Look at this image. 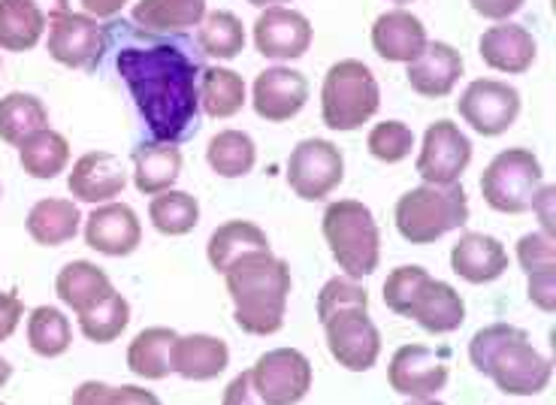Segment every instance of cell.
<instances>
[{"mask_svg": "<svg viewBox=\"0 0 556 405\" xmlns=\"http://www.w3.org/2000/svg\"><path fill=\"white\" fill-rule=\"evenodd\" d=\"M103 37L152 140L169 145L188 140L200 122V46L185 34H154L130 22L103 28Z\"/></svg>", "mask_w": 556, "mask_h": 405, "instance_id": "obj_1", "label": "cell"}, {"mask_svg": "<svg viewBox=\"0 0 556 405\" xmlns=\"http://www.w3.org/2000/svg\"><path fill=\"white\" fill-rule=\"evenodd\" d=\"M233 300V321L249 336H273L285 324L291 296V266L273 252L249 254L224 273Z\"/></svg>", "mask_w": 556, "mask_h": 405, "instance_id": "obj_2", "label": "cell"}, {"mask_svg": "<svg viewBox=\"0 0 556 405\" xmlns=\"http://www.w3.org/2000/svg\"><path fill=\"white\" fill-rule=\"evenodd\" d=\"M469 218V197L463 185H417L396 203L393 222L405 242L430 245L463 227Z\"/></svg>", "mask_w": 556, "mask_h": 405, "instance_id": "obj_3", "label": "cell"}, {"mask_svg": "<svg viewBox=\"0 0 556 405\" xmlns=\"http://www.w3.org/2000/svg\"><path fill=\"white\" fill-rule=\"evenodd\" d=\"M324 239L333 252V261L348 279H366L381 261V237L376 215L361 200H339L324 212Z\"/></svg>", "mask_w": 556, "mask_h": 405, "instance_id": "obj_4", "label": "cell"}, {"mask_svg": "<svg viewBox=\"0 0 556 405\" xmlns=\"http://www.w3.org/2000/svg\"><path fill=\"white\" fill-rule=\"evenodd\" d=\"M381 106L376 73L363 61H339L324 76L320 115L330 130H357Z\"/></svg>", "mask_w": 556, "mask_h": 405, "instance_id": "obj_5", "label": "cell"}, {"mask_svg": "<svg viewBox=\"0 0 556 405\" xmlns=\"http://www.w3.org/2000/svg\"><path fill=\"white\" fill-rule=\"evenodd\" d=\"M542 179V164L529 149H505L481 173V194L493 212L520 215L532 210Z\"/></svg>", "mask_w": 556, "mask_h": 405, "instance_id": "obj_6", "label": "cell"}, {"mask_svg": "<svg viewBox=\"0 0 556 405\" xmlns=\"http://www.w3.org/2000/svg\"><path fill=\"white\" fill-rule=\"evenodd\" d=\"M484 376L493 378V384L508 396H535L547 391L554 378V364L532 345L527 330H520L493 354Z\"/></svg>", "mask_w": 556, "mask_h": 405, "instance_id": "obj_7", "label": "cell"}, {"mask_svg": "<svg viewBox=\"0 0 556 405\" xmlns=\"http://www.w3.org/2000/svg\"><path fill=\"white\" fill-rule=\"evenodd\" d=\"M251 381L266 405H296L312 391V364L303 351L273 349L251 366Z\"/></svg>", "mask_w": 556, "mask_h": 405, "instance_id": "obj_8", "label": "cell"}, {"mask_svg": "<svg viewBox=\"0 0 556 405\" xmlns=\"http://www.w3.org/2000/svg\"><path fill=\"white\" fill-rule=\"evenodd\" d=\"M327 349L336 364L348 372H366L378 364L381 354V333L369 318V308H345L324 321Z\"/></svg>", "mask_w": 556, "mask_h": 405, "instance_id": "obj_9", "label": "cell"}, {"mask_svg": "<svg viewBox=\"0 0 556 405\" xmlns=\"http://www.w3.org/2000/svg\"><path fill=\"white\" fill-rule=\"evenodd\" d=\"M345 176V157L330 140L296 142L288 161V185L300 200H327Z\"/></svg>", "mask_w": 556, "mask_h": 405, "instance_id": "obj_10", "label": "cell"}, {"mask_svg": "<svg viewBox=\"0 0 556 405\" xmlns=\"http://www.w3.org/2000/svg\"><path fill=\"white\" fill-rule=\"evenodd\" d=\"M472 164V142L451 118H439L427 127L417 154V176L427 185H457Z\"/></svg>", "mask_w": 556, "mask_h": 405, "instance_id": "obj_11", "label": "cell"}, {"mask_svg": "<svg viewBox=\"0 0 556 405\" xmlns=\"http://www.w3.org/2000/svg\"><path fill=\"white\" fill-rule=\"evenodd\" d=\"M457 110L463 122L481 137H502L520 115V94L515 85L500 79H475L459 94Z\"/></svg>", "mask_w": 556, "mask_h": 405, "instance_id": "obj_12", "label": "cell"}, {"mask_svg": "<svg viewBox=\"0 0 556 405\" xmlns=\"http://www.w3.org/2000/svg\"><path fill=\"white\" fill-rule=\"evenodd\" d=\"M106 52V37L98 18L88 13H64L49 22V58L70 71H94Z\"/></svg>", "mask_w": 556, "mask_h": 405, "instance_id": "obj_13", "label": "cell"}, {"mask_svg": "<svg viewBox=\"0 0 556 405\" xmlns=\"http://www.w3.org/2000/svg\"><path fill=\"white\" fill-rule=\"evenodd\" d=\"M388 381L400 396L430 400L447 384V351L427 345H403L390 357Z\"/></svg>", "mask_w": 556, "mask_h": 405, "instance_id": "obj_14", "label": "cell"}, {"mask_svg": "<svg viewBox=\"0 0 556 405\" xmlns=\"http://www.w3.org/2000/svg\"><path fill=\"white\" fill-rule=\"evenodd\" d=\"M254 46L264 58L293 61L303 58L312 46V25L303 13L285 7H266L254 22Z\"/></svg>", "mask_w": 556, "mask_h": 405, "instance_id": "obj_15", "label": "cell"}, {"mask_svg": "<svg viewBox=\"0 0 556 405\" xmlns=\"http://www.w3.org/2000/svg\"><path fill=\"white\" fill-rule=\"evenodd\" d=\"M83 233L88 249L106 254V257H127L137 252L139 239H142V224L127 203H100L85 218Z\"/></svg>", "mask_w": 556, "mask_h": 405, "instance_id": "obj_16", "label": "cell"}, {"mask_svg": "<svg viewBox=\"0 0 556 405\" xmlns=\"http://www.w3.org/2000/svg\"><path fill=\"white\" fill-rule=\"evenodd\" d=\"M251 100H254V112L266 122H276V125L291 122L293 115H300V110L306 106L308 79L291 67H269L257 73Z\"/></svg>", "mask_w": 556, "mask_h": 405, "instance_id": "obj_17", "label": "cell"}, {"mask_svg": "<svg viewBox=\"0 0 556 405\" xmlns=\"http://www.w3.org/2000/svg\"><path fill=\"white\" fill-rule=\"evenodd\" d=\"M67 188L79 203H112L127 188V169L115 154L88 152L70 169Z\"/></svg>", "mask_w": 556, "mask_h": 405, "instance_id": "obj_18", "label": "cell"}, {"mask_svg": "<svg viewBox=\"0 0 556 405\" xmlns=\"http://www.w3.org/2000/svg\"><path fill=\"white\" fill-rule=\"evenodd\" d=\"M466 71L463 55L447 42H427V49L408 64V85L424 98H447Z\"/></svg>", "mask_w": 556, "mask_h": 405, "instance_id": "obj_19", "label": "cell"}, {"mask_svg": "<svg viewBox=\"0 0 556 405\" xmlns=\"http://www.w3.org/2000/svg\"><path fill=\"white\" fill-rule=\"evenodd\" d=\"M478 52L484 58L486 67L500 73H527L535 64V40L523 25L511 22H496L493 28H486L478 42Z\"/></svg>", "mask_w": 556, "mask_h": 405, "instance_id": "obj_20", "label": "cell"}, {"mask_svg": "<svg viewBox=\"0 0 556 405\" xmlns=\"http://www.w3.org/2000/svg\"><path fill=\"white\" fill-rule=\"evenodd\" d=\"M451 269L469 284H490L508 269V252L496 237L463 233L451 249Z\"/></svg>", "mask_w": 556, "mask_h": 405, "instance_id": "obj_21", "label": "cell"}, {"mask_svg": "<svg viewBox=\"0 0 556 405\" xmlns=\"http://www.w3.org/2000/svg\"><path fill=\"white\" fill-rule=\"evenodd\" d=\"M405 318H412L427 333L445 336L459 330V324L466 321V303L447 281H439L430 276L424 281V288H420V294H417Z\"/></svg>", "mask_w": 556, "mask_h": 405, "instance_id": "obj_22", "label": "cell"}, {"mask_svg": "<svg viewBox=\"0 0 556 405\" xmlns=\"http://www.w3.org/2000/svg\"><path fill=\"white\" fill-rule=\"evenodd\" d=\"M427 42L430 40H427L424 22L403 10L378 15L372 25V49L393 64H412L427 49Z\"/></svg>", "mask_w": 556, "mask_h": 405, "instance_id": "obj_23", "label": "cell"}, {"mask_svg": "<svg viewBox=\"0 0 556 405\" xmlns=\"http://www.w3.org/2000/svg\"><path fill=\"white\" fill-rule=\"evenodd\" d=\"M230 364V349L218 336L188 333L176 339L173 349V372L185 381H212Z\"/></svg>", "mask_w": 556, "mask_h": 405, "instance_id": "obj_24", "label": "cell"}, {"mask_svg": "<svg viewBox=\"0 0 556 405\" xmlns=\"http://www.w3.org/2000/svg\"><path fill=\"white\" fill-rule=\"evenodd\" d=\"M269 252V239L254 222H242V218H233V222H224L212 237H208L206 257L208 266L215 273H227L230 266L239 264L242 257L249 254Z\"/></svg>", "mask_w": 556, "mask_h": 405, "instance_id": "obj_25", "label": "cell"}, {"mask_svg": "<svg viewBox=\"0 0 556 405\" xmlns=\"http://www.w3.org/2000/svg\"><path fill=\"white\" fill-rule=\"evenodd\" d=\"M181 173L179 145L169 142H142L134 149V185L139 194L157 197L169 191Z\"/></svg>", "mask_w": 556, "mask_h": 405, "instance_id": "obj_26", "label": "cell"}, {"mask_svg": "<svg viewBox=\"0 0 556 405\" xmlns=\"http://www.w3.org/2000/svg\"><path fill=\"white\" fill-rule=\"evenodd\" d=\"M25 227H28L30 239L37 245L55 249V245H64V242H70L83 230V212H79V206L73 200L49 197V200L34 203Z\"/></svg>", "mask_w": 556, "mask_h": 405, "instance_id": "obj_27", "label": "cell"}, {"mask_svg": "<svg viewBox=\"0 0 556 405\" xmlns=\"http://www.w3.org/2000/svg\"><path fill=\"white\" fill-rule=\"evenodd\" d=\"M179 333L169 327H146L127 345V369L146 381H161L173 376V349Z\"/></svg>", "mask_w": 556, "mask_h": 405, "instance_id": "obj_28", "label": "cell"}, {"mask_svg": "<svg viewBox=\"0 0 556 405\" xmlns=\"http://www.w3.org/2000/svg\"><path fill=\"white\" fill-rule=\"evenodd\" d=\"M58 300L67 308H73L76 315H83L91 306H98L103 296H110L112 288L110 276L91 261H73L67 264L55 279Z\"/></svg>", "mask_w": 556, "mask_h": 405, "instance_id": "obj_29", "label": "cell"}, {"mask_svg": "<svg viewBox=\"0 0 556 405\" xmlns=\"http://www.w3.org/2000/svg\"><path fill=\"white\" fill-rule=\"evenodd\" d=\"M206 18V0H139L134 25L154 34H185Z\"/></svg>", "mask_w": 556, "mask_h": 405, "instance_id": "obj_30", "label": "cell"}, {"mask_svg": "<svg viewBox=\"0 0 556 405\" xmlns=\"http://www.w3.org/2000/svg\"><path fill=\"white\" fill-rule=\"evenodd\" d=\"M49 28V18L34 0H0V49L30 52Z\"/></svg>", "mask_w": 556, "mask_h": 405, "instance_id": "obj_31", "label": "cell"}, {"mask_svg": "<svg viewBox=\"0 0 556 405\" xmlns=\"http://www.w3.org/2000/svg\"><path fill=\"white\" fill-rule=\"evenodd\" d=\"M49 127V112L42 106L40 98L13 91L7 98H0V140L7 145H22L34 134H40Z\"/></svg>", "mask_w": 556, "mask_h": 405, "instance_id": "obj_32", "label": "cell"}, {"mask_svg": "<svg viewBox=\"0 0 556 405\" xmlns=\"http://www.w3.org/2000/svg\"><path fill=\"white\" fill-rule=\"evenodd\" d=\"M18 164L37 182L55 179L70 164V142L58 130L46 127L40 134H34L28 142L18 145Z\"/></svg>", "mask_w": 556, "mask_h": 405, "instance_id": "obj_33", "label": "cell"}, {"mask_svg": "<svg viewBox=\"0 0 556 405\" xmlns=\"http://www.w3.org/2000/svg\"><path fill=\"white\" fill-rule=\"evenodd\" d=\"M245 106V83L227 67H206L200 76V110L208 118H233Z\"/></svg>", "mask_w": 556, "mask_h": 405, "instance_id": "obj_34", "label": "cell"}, {"mask_svg": "<svg viewBox=\"0 0 556 405\" xmlns=\"http://www.w3.org/2000/svg\"><path fill=\"white\" fill-rule=\"evenodd\" d=\"M206 161L212 173H218L222 179H242L254 169L257 149L254 140L242 130H222L215 134L206 145Z\"/></svg>", "mask_w": 556, "mask_h": 405, "instance_id": "obj_35", "label": "cell"}, {"mask_svg": "<svg viewBox=\"0 0 556 405\" xmlns=\"http://www.w3.org/2000/svg\"><path fill=\"white\" fill-rule=\"evenodd\" d=\"M28 345L37 357H61L73 345L70 318L55 306H37L28 318Z\"/></svg>", "mask_w": 556, "mask_h": 405, "instance_id": "obj_36", "label": "cell"}, {"mask_svg": "<svg viewBox=\"0 0 556 405\" xmlns=\"http://www.w3.org/2000/svg\"><path fill=\"white\" fill-rule=\"evenodd\" d=\"M149 218H152V227L161 237H185L200 222V203H197L194 194L169 188L164 194L152 197Z\"/></svg>", "mask_w": 556, "mask_h": 405, "instance_id": "obj_37", "label": "cell"}, {"mask_svg": "<svg viewBox=\"0 0 556 405\" xmlns=\"http://www.w3.org/2000/svg\"><path fill=\"white\" fill-rule=\"evenodd\" d=\"M127 324H130V303L118 291H112L110 296L100 300L98 306H91L79 315V330L94 345L115 342L127 330Z\"/></svg>", "mask_w": 556, "mask_h": 405, "instance_id": "obj_38", "label": "cell"}, {"mask_svg": "<svg viewBox=\"0 0 556 405\" xmlns=\"http://www.w3.org/2000/svg\"><path fill=\"white\" fill-rule=\"evenodd\" d=\"M197 46L208 58H237L245 49V25L233 13L215 10L200 22Z\"/></svg>", "mask_w": 556, "mask_h": 405, "instance_id": "obj_39", "label": "cell"}, {"mask_svg": "<svg viewBox=\"0 0 556 405\" xmlns=\"http://www.w3.org/2000/svg\"><path fill=\"white\" fill-rule=\"evenodd\" d=\"M369 154L381 161V164H403L405 157L415 149V134L412 127L403 125V122H378L372 130H369Z\"/></svg>", "mask_w": 556, "mask_h": 405, "instance_id": "obj_40", "label": "cell"}, {"mask_svg": "<svg viewBox=\"0 0 556 405\" xmlns=\"http://www.w3.org/2000/svg\"><path fill=\"white\" fill-rule=\"evenodd\" d=\"M427 279H430V273H427L424 266H415V264L396 266V269L388 276V281H384V291H381V294H384V306L405 318Z\"/></svg>", "mask_w": 556, "mask_h": 405, "instance_id": "obj_41", "label": "cell"}, {"mask_svg": "<svg viewBox=\"0 0 556 405\" xmlns=\"http://www.w3.org/2000/svg\"><path fill=\"white\" fill-rule=\"evenodd\" d=\"M345 308H369V294L366 288L354 279H330L318 294V321L324 324L336 312Z\"/></svg>", "mask_w": 556, "mask_h": 405, "instance_id": "obj_42", "label": "cell"}, {"mask_svg": "<svg viewBox=\"0 0 556 405\" xmlns=\"http://www.w3.org/2000/svg\"><path fill=\"white\" fill-rule=\"evenodd\" d=\"M517 264L527 269V276L556 273V237H547L542 230L520 237V242H517Z\"/></svg>", "mask_w": 556, "mask_h": 405, "instance_id": "obj_43", "label": "cell"}, {"mask_svg": "<svg viewBox=\"0 0 556 405\" xmlns=\"http://www.w3.org/2000/svg\"><path fill=\"white\" fill-rule=\"evenodd\" d=\"M529 300H532V306H539L551 315L556 308V273L529 276Z\"/></svg>", "mask_w": 556, "mask_h": 405, "instance_id": "obj_44", "label": "cell"}, {"mask_svg": "<svg viewBox=\"0 0 556 405\" xmlns=\"http://www.w3.org/2000/svg\"><path fill=\"white\" fill-rule=\"evenodd\" d=\"M222 405H266L257 391H254V381H251V369L239 372L227 388H224V400Z\"/></svg>", "mask_w": 556, "mask_h": 405, "instance_id": "obj_45", "label": "cell"}, {"mask_svg": "<svg viewBox=\"0 0 556 405\" xmlns=\"http://www.w3.org/2000/svg\"><path fill=\"white\" fill-rule=\"evenodd\" d=\"M22 312H25V306H22V300H18L15 291H3L0 294V342H7L18 330Z\"/></svg>", "mask_w": 556, "mask_h": 405, "instance_id": "obj_46", "label": "cell"}, {"mask_svg": "<svg viewBox=\"0 0 556 405\" xmlns=\"http://www.w3.org/2000/svg\"><path fill=\"white\" fill-rule=\"evenodd\" d=\"M554 200H556L554 185H542V188H539V194H535V200H532V212L539 215V222H542V233H547V237H556Z\"/></svg>", "mask_w": 556, "mask_h": 405, "instance_id": "obj_47", "label": "cell"}, {"mask_svg": "<svg viewBox=\"0 0 556 405\" xmlns=\"http://www.w3.org/2000/svg\"><path fill=\"white\" fill-rule=\"evenodd\" d=\"M472 10L484 18H493V22H508L511 15L527 3V0H469Z\"/></svg>", "mask_w": 556, "mask_h": 405, "instance_id": "obj_48", "label": "cell"}, {"mask_svg": "<svg viewBox=\"0 0 556 405\" xmlns=\"http://www.w3.org/2000/svg\"><path fill=\"white\" fill-rule=\"evenodd\" d=\"M70 405H112V388L103 381H83Z\"/></svg>", "mask_w": 556, "mask_h": 405, "instance_id": "obj_49", "label": "cell"}, {"mask_svg": "<svg viewBox=\"0 0 556 405\" xmlns=\"http://www.w3.org/2000/svg\"><path fill=\"white\" fill-rule=\"evenodd\" d=\"M112 405H161V400L139 384H122V388H112Z\"/></svg>", "mask_w": 556, "mask_h": 405, "instance_id": "obj_50", "label": "cell"}, {"mask_svg": "<svg viewBox=\"0 0 556 405\" xmlns=\"http://www.w3.org/2000/svg\"><path fill=\"white\" fill-rule=\"evenodd\" d=\"M127 7V0H83V10L91 18H112V15H118Z\"/></svg>", "mask_w": 556, "mask_h": 405, "instance_id": "obj_51", "label": "cell"}, {"mask_svg": "<svg viewBox=\"0 0 556 405\" xmlns=\"http://www.w3.org/2000/svg\"><path fill=\"white\" fill-rule=\"evenodd\" d=\"M34 3H37L42 13H46L49 22H55L58 15L70 13V0H34Z\"/></svg>", "mask_w": 556, "mask_h": 405, "instance_id": "obj_52", "label": "cell"}, {"mask_svg": "<svg viewBox=\"0 0 556 405\" xmlns=\"http://www.w3.org/2000/svg\"><path fill=\"white\" fill-rule=\"evenodd\" d=\"M10 378H13V366H10V360H3V357H0V388H3Z\"/></svg>", "mask_w": 556, "mask_h": 405, "instance_id": "obj_53", "label": "cell"}, {"mask_svg": "<svg viewBox=\"0 0 556 405\" xmlns=\"http://www.w3.org/2000/svg\"><path fill=\"white\" fill-rule=\"evenodd\" d=\"M251 7H281V3H288V0H249Z\"/></svg>", "mask_w": 556, "mask_h": 405, "instance_id": "obj_54", "label": "cell"}, {"mask_svg": "<svg viewBox=\"0 0 556 405\" xmlns=\"http://www.w3.org/2000/svg\"><path fill=\"white\" fill-rule=\"evenodd\" d=\"M405 405H445V403H439V400H412V403H405Z\"/></svg>", "mask_w": 556, "mask_h": 405, "instance_id": "obj_55", "label": "cell"}, {"mask_svg": "<svg viewBox=\"0 0 556 405\" xmlns=\"http://www.w3.org/2000/svg\"><path fill=\"white\" fill-rule=\"evenodd\" d=\"M390 3H412V0H390Z\"/></svg>", "mask_w": 556, "mask_h": 405, "instance_id": "obj_56", "label": "cell"}, {"mask_svg": "<svg viewBox=\"0 0 556 405\" xmlns=\"http://www.w3.org/2000/svg\"><path fill=\"white\" fill-rule=\"evenodd\" d=\"M0 197H3V188H0Z\"/></svg>", "mask_w": 556, "mask_h": 405, "instance_id": "obj_57", "label": "cell"}, {"mask_svg": "<svg viewBox=\"0 0 556 405\" xmlns=\"http://www.w3.org/2000/svg\"><path fill=\"white\" fill-rule=\"evenodd\" d=\"M0 67H3V61H0Z\"/></svg>", "mask_w": 556, "mask_h": 405, "instance_id": "obj_58", "label": "cell"}]
</instances>
